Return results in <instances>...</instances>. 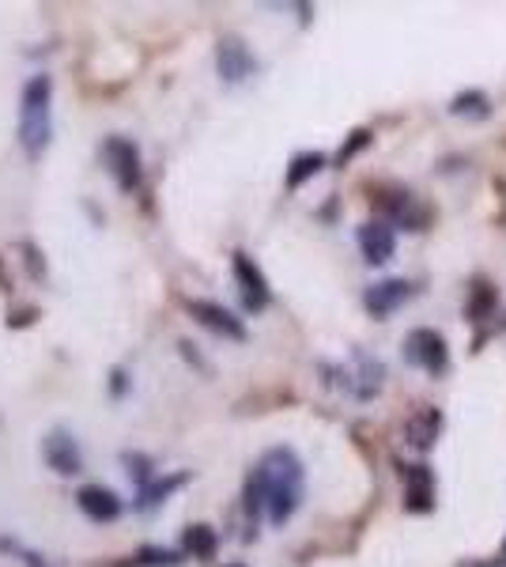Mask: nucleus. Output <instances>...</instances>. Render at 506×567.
Here are the masks:
<instances>
[{
    "label": "nucleus",
    "instance_id": "1",
    "mask_svg": "<svg viewBox=\"0 0 506 567\" xmlns=\"http://www.w3.org/2000/svg\"><path fill=\"white\" fill-rule=\"evenodd\" d=\"M257 484H261L265 496V515L272 526L291 523V515L302 503V484H307V470H302L299 454L291 446H272L254 470Z\"/></svg>",
    "mask_w": 506,
    "mask_h": 567
},
{
    "label": "nucleus",
    "instance_id": "2",
    "mask_svg": "<svg viewBox=\"0 0 506 567\" xmlns=\"http://www.w3.org/2000/svg\"><path fill=\"white\" fill-rule=\"evenodd\" d=\"M50 103H53V80L39 72V76L27 80L23 103H20V144L27 148V155H42L50 148L53 141Z\"/></svg>",
    "mask_w": 506,
    "mask_h": 567
},
{
    "label": "nucleus",
    "instance_id": "3",
    "mask_svg": "<svg viewBox=\"0 0 506 567\" xmlns=\"http://www.w3.org/2000/svg\"><path fill=\"white\" fill-rule=\"evenodd\" d=\"M404 360L412 363V368H420V371H427V374H446L450 371V344H446V337L438 333V329H427V326H420V329H412L409 337H404Z\"/></svg>",
    "mask_w": 506,
    "mask_h": 567
},
{
    "label": "nucleus",
    "instance_id": "4",
    "mask_svg": "<svg viewBox=\"0 0 506 567\" xmlns=\"http://www.w3.org/2000/svg\"><path fill=\"white\" fill-rule=\"evenodd\" d=\"M371 200L382 208L385 219H393V224L404 227V231H423V227H427V219H431L427 208H423L420 200L412 197L409 189H401V186H371Z\"/></svg>",
    "mask_w": 506,
    "mask_h": 567
},
{
    "label": "nucleus",
    "instance_id": "5",
    "mask_svg": "<svg viewBox=\"0 0 506 567\" xmlns=\"http://www.w3.org/2000/svg\"><path fill=\"white\" fill-rule=\"evenodd\" d=\"M103 163H106V171L114 175V182L125 189V194L141 189L144 167H141V152H136L133 141H125V136H110V141L103 144Z\"/></svg>",
    "mask_w": 506,
    "mask_h": 567
},
{
    "label": "nucleus",
    "instance_id": "6",
    "mask_svg": "<svg viewBox=\"0 0 506 567\" xmlns=\"http://www.w3.org/2000/svg\"><path fill=\"white\" fill-rule=\"evenodd\" d=\"M231 265H235L238 291H242V307L254 310V315H261V310L272 303V288H269V280H265L261 265H257L246 250H238Z\"/></svg>",
    "mask_w": 506,
    "mask_h": 567
},
{
    "label": "nucleus",
    "instance_id": "7",
    "mask_svg": "<svg viewBox=\"0 0 506 567\" xmlns=\"http://www.w3.org/2000/svg\"><path fill=\"white\" fill-rule=\"evenodd\" d=\"M186 310H189V318L197 326H205L208 333H216V337H224V341H246V326H242V318H235L227 307H219V303H211V299H186Z\"/></svg>",
    "mask_w": 506,
    "mask_h": 567
},
{
    "label": "nucleus",
    "instance_id": "8",
    "mask_svg": "<svg viewBox=\"0 0 506 567\" xmlns=\"http://www.w3.org/2000/svg\"><path fill=\"white\" fill-rule=\"evenodd\" d=\"M401 484H404V511H412V515L435 511V473H431V465L423 462L401 465Z\"/></svg>",
    "mask_w": 506,
    "mask_h": 567
},
{
    "label": "nucleus",
    "instance_id": "9",
    "mask_svg": "<svg viewBox=\"0 0 506 567\" xmlns=\"http://www.w3.org/2000/svg\"><path fill=\"white\" fill-rule=\"evenodd\" d=\"M42 458L53 473H61V477H76V473L84 470L80 443L72 439V432H64V427H53V432L42 439Z\"/></svg>",
    "mask_w": 506,
    "mask_h": 567
},
{
    "label": "nucleus",
    "instance_id": "10",
    "mask_svg": "<svg viewBox=\"0 0 506 567\" xmlns=\"http://www.w3.org/2000/svg\"><path fill=\"white\" fill-rule=\"evenodd\" d=\"M216 69L227 84H242V80H250L257 72V58L242 39L227 34V39H219V45H216Z\"/></svg>",
    "mask_w": 506,
    "mask_h": 567
},
{
    "label": "nucleus",
    "instance_id": "11",
    "mask_svg": "<svg viewBox=\"0 0 506 567\" xmlns=\"http://www.w3.org/2000/svg\"><path fill=\"white\" fill-rule=\"evenodd\" d=\"M355 243H359L363 261H371V265H385L397 254V235H393V227L385 224V219H366V224H359Z\"/></svg>",
    "mask_w": 506,
    "mask_h": 567
},
{
    "label": "nucleus",
    "instance_id": "12",
    "mask_svg": "<svg viewBox=\"0 0 506 567\" xmlns=\"http://www.w3.org/2000/svg\"><path fill=\"white\" fill-rule=\"evenodd\" d=\"M409 296H412V284L409 280H401V277L379 280V284H371V288L363 291V307H366V315L382 322V318H390Z\"/></svg>",
    "mask_w": 506,
    "mask_h": 567
},
{
    "label": "nucleus",
    "instance_id": "13",
    "mask_svg": "<svg viewBox=\"0 0 506 567\" xmlns=\"http://www.w3.org/2000/svg\"><path fill=\"white\" fill-rule=\"evenodd\" d=\"M76 503H80V511H84L91 523H117V518H122V511H125L122 496H117V492H110L106 484H84Z\"/></svg>",
    "mask_w": 506,
    "mask_h": 567
},
{
    "label": "nucleus",
    "instance_id": "14",
    "mask_svg": "<svg viewBox=\"0 0 506 567\" xmlns=\"http://www.w3.org/2000/svg\"><path fill=\"white\" fill-rule=\"evenodd\" d=\"M438 432H443V413H438L435 405H423L420 413L404 424V435H409V443L416 446V451H431Z\"/></svg>",
    "mask_w": 506,
    "mask_h": 567
},
{
    "label": "nucleus",
    "instance_id": "15",
    "mask_svg": "<svg viewBox=\"0 0 506 567\" xmlns=\"http://www.w3.org/2000/svg\"><path fill=\"white\" fill-rule=\"evenodd\" d=\"M186 481H189V473H174V477H152L141 488V496H136V511H152V507H159V503H167L171 492L182 488Z\"/></svg>",
    "mask_w": 506,
    "mask_h": 567
},
{
    "label": "nucleus",
    "instance_id": "16",
    "mask_svg": "<svg viewBox=\"0 0 506 567\" xmlns=\"http://www.w3.org/2000/svg\"><path fill=\"white\" fill-rule=\"evenodd\" d=\"M219 548V537L211 526H186V534H182V553H189L193 560H211Z\"/></svg>",
    "mask_w": 506,
    "mask_h": 567
},
{
    "label": "nucleus",
    "instance_id": "17",
    "mask_svg": "<svg viewBox=\"0 0 506 567\" xmlns=\"http://www.w3.org/2000/svg\"><path fill=\"white\" fill-rule=\"evenodd\" d=\"M495 303H499L495 288H492V284H487L484 277H476V280H473V288H468V303H465L468 318H473V322H487V318L495 315Z\"/></svg>",
    "mask_w": 506,
    "mask_h": 567
},
{
    "label": "nucleus",
    "instance_id": "18",
    "mask_svg": "<svg viewBox=\"0 0 506 567\" xmlns=\"http://www.w3.org/2000/svg\"><path fill=\"white\" fill-rule=\"evenodd\" d=\"M326 171V152H299L288 167V189H299L307 178H314Z\"/></svg>",
    "mask_w": 506,
    "mask_h": 567
},
{
    "label": "nucleus",
    "instance_id": "19",
    "mask_svg": "<svg viewBox=\"0 0 506 567\" xmlns=\"http://www.w3.org/2000/svg\"><path fill=\"white\" fill-rule=\"evenodd\" d=\"M450 114L457 117H487V95L484 91H465L450 103Z\"/></svg>",
    "mask_w": 506,
    "mask_h": 567
},
{
    "label": "nucleus",
    "instance_id": "20",
    "mask_svg": "<svg viewBox=\"0 0 506 567\" xmlns=\"http://www.w3.org/2000/svg\"><path fill=\"white\" fill-rule=\"evenodd\" d=\"M128 564L133 567H178L182 553H171V548H141Z\"/></svg>",
    "mask_w": 506,
    "mask_h": 567
},
{
    "label": "nucleus",
    "instance_id": "21",
    "mask_svg": "<svg viewBox=\"0 0 506 567\" xmlns=\"http://www.w3.org/2000/svg\"><path fill=\"white\" fill-rule=\"evenodd\" d=\"M125 465H128V473H133L136 488H144V484L155 477V465L152 458H144V454H125Z\"/></svg>",
    "mask_w": 506,
    "mask_h": 567
},
{
    "label": "nucleus",
    "instance_id": "22",
    "mask_svg": "<svg viewBox=\"0 0 506 567\" xmlns=\"http://www.w3.org/2000/svg\"><path fill=\"white\" fill-rule=\"evenodd\" d=\"M366 144H371V133H366V130H355V133H352V144H348V148H340L337 163H340V167H344V163L352 159V155H355L359 148H366Z\"/></svg>",
    "mask_w": 506,
    "mask_h": 567
},
{
    "label": "nucleus",
    "instance_id": "23",
    "mask_svg": "<svg viewBox=\"0 0 506 567\" xmlns=\"http://www.w3.org/2000/svg\"><path fill=\"white\" fill-rule=\"evenodd\" d=\"M110 379H114V382H110V393H114V398H117V393H125L128 390V374L125 371H114V374H110Z\"/></svg>",
    "mask_w": 506,
    "mask_h": 567
},
{
    "label": "nucleus",
    "instance_id": "24",
    "mask_svg": "<svg viewBox=\"0 0 506 567\" xmlns=\"http://www.w3.org/2000/svg\"><path fill=\"white\" fill-rule=\"evenodd\" d=\"M224 567H246V564H224Z\"/></svg>",
    "mask_w": 506,
    "mask_h": 567
}]
</instances>
